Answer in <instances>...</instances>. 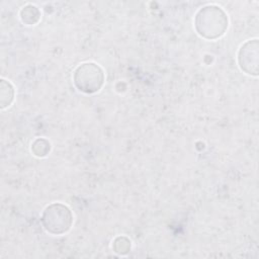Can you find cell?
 <instances>
[{
  "mask_svg": "<svg viewBox=\"0 0 259 259\" xmlns=\"http://www.w3.org/2000/svg\"><path fill=\"white\" fill-rule=\"evenodd\" d=\"M228 23L227 13L217 5H207L200 8L194 19L195 30L206 39H215L224 35Z\"/></svg>",
  "mask_w": 259,
  "mask_h": 259,
  "instance_id": "1",
  "label": "cell"
},
{
  "mask_svg": "<svg viewBox=\"0 0 259 259\" xmlns=\"http://www.w3.org/2000/svg\"><path fill=\"white\" fill-rule=\"evenodd\" d=\"M41 224L48 233L62 235L71 229L73 224V213L67 205L61 202H54L44 209Z\"/></svg>",
  "mask_w": 259,
  "mask_h": 259,
  "instance_id": "2",
  "label": "cell"
},
{
  "mask_svg": "<svg viewBox=\"0 0 259 259\" xmlns=\"http://www.w3.org/2000/svg\"><path fill=\"white\" fill-rule=\"evenodd\" d=\"M105 76L102 68L95 63H83L76 68L73 74L75 87L86 94L98 92L104 83Z\"/></svg>",
  "mask_w": 259,
  "mask_h": 259,
  "instance_id": "3",
  "label": "cell"
},
{
  "mask_svg": "<svg viewBox=\"0 0 259 259\" xmlns=\"http://www.w3.org/2000/svg\"><path fill=\"white\" fill-rule=\"evenodd\" d=\"M238 63L245 73L253 76L258 75V39H250L240 48Z\"/></svg>",
  "mask_w": 259,
  "mask_h": 259,
  "instance_id": "4",
  "label": "cell"
},
{
  "mask_svg": "<svg viewBox=\"0 0 259 259\" xmlns=\"http://www.w3.org/2000/svg\"><path fill=\"white\" fill-rule=\"evenodd\" d=\"M14 98V88L9 81L1 79L0 82V104L1 108L8 107Z\"/></svg>",
  "mask_w": 259,
  "mask_h": 259,
  "instance_id": "5",
  "label": "cell"
},
{
  "mask_svg": "<svg viewBox=\"0 0 259 259\" xmlns=\"http://www.w3.org/2000/svg\"><path fill=\"white\" fill-rule=\"evenodd\" d=\"M20 18L22 22L28 25H33L38 22L40 18V11L38 8L32 4L24 6L20 11Z\"/></svg>",
  "mask_w": 259,
  "mask_h": 259,
  "instance_id": "6",
  "label": "cell"
},
{
  "mask_svg": "<svg viewBox=\"0 0 259 259\" xmlns=\"http://www.w3.org/2000/svg\"><path fill=\"white\" fill-rule=\"evenodd\" d=\"M51 151V143L44 138L36 139L31 144V152L36 157H45Z\"/></svg>",
  "mask_w": 259,
  "mask_h": 259,
  "instance_id": "7",
  "label": "cell"
},
{
  "mask_svg": "<svg viewBox=\"0 0 259 259\" xmlns=\"http://www.w3.org/2000/svg\"><path fill=\"white\" fill-rule=\"evenodd\" d=\"M132 244L127 237L125 236H119L116 237L112 244V249L115 253L119 255H125L131 251Z\"/></svg>",
  "mask_w": 259,
  "mask_h": 259,
  "instance_id": "8",
  "label": "cell"
}]
</instances>
